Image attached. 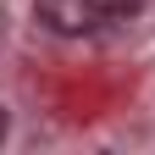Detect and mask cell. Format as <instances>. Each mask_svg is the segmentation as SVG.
I'll return each instance as SVG.
<instances>
[{"label":"cell","mask_w":155,"mask_h":155,"mask_svg":"<svg viewBox=\"0 0 155 155\" xmlns=\"http://www.w3.org/2000/svg\"><path fill=\"white\" fill-rule=\"evenodd\" d=\"M0 139H6V111H0Z\"/></svg>","instance_id":"7a4b0ae2"},{"label":"cell","mask_w":155,"mask_h":155,"mask_svg":"<svg viewBox=\"0 0 155 155\" xmlns=\"http://www.w3.org/2000/svg\"><path fill=\"white\" fill-rule=\"evenodd\" d=\"M33 11H39V22H45L50 33L78 39V33L122 22V17H139L144 0H33Z\"/></svg>","instance_id":"6da1fadb"}]
</instances>
